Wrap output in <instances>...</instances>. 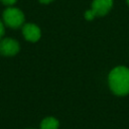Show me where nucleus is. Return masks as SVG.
<instances>
[{
  "label": "nucleus",
  "instance_id": "2",
  "mask_svg": "<svg viewBox=\"0 0 129 129\" xmlns=\"http://www.w3.org/2000/svg\"><path fill=\"white\" fill-rule=\"evenodd\" d=\"M4 23L11 28H18L24 22V14L22 11L15 7H8L3 12Z\"/></svg>",
  "mask_w": 129,
  "mask_h": 129
},
{
  "label": "nucleus",
  "instance_id": "10",
  "mask_svg": "<svg viewBox=\"0 0 129 129\" xmlns=\"http://www.w3.org/2000/svg\"><path fill=\"white\" fill-rule=\"evenodd\" d=\"M127 3H128V5H129V0H127Z\"/></svg>",
  "mask_w": 129,
  "mask_h": 129
},
{
  "label": "nucleus",
  "instance_id": "1",
  "mask_svg": "<svg viewBox=\"0 0 129 129\" xmlns=\"http://www.w3.org/2000/svg\"><path fill=\"white\" fill-rule=\"evenodd\" d=\"M111 91L118 96L129 94V69L123 66L114 68L108 77Z\"/></svg>",
  "mask_w": 129,
  "mask_h": 129
},
{
  "label": "nucleus",
  "instance_id": "5",
  "mask_svg": "<svg viewBox=\"0 0 129 129\" xmlns=\"http://www.w3.org/2000/svg\"><path fill=\"white\" fill-rule=\"evenodd\" d=\"M22 33H23V36L25 37V39L28 41H31V42L37 41L41 35L39 27L33 23H27V24L23 25Z\"/></svg>",
  "mask_w": 129,
  "mask_h": 129
},
{
  "label": "nucleus",
  "instance_id": "3",
  "mask_svg": "<svg viewBox=\"0 0 129 129\" xmlns=\"http://www.w3.org/2000/svg\"><path fill=\"white\" fill-rule=\"evenodd\" d=\"M19 51V43L13 38H3L0 40V53L3 55L11 56Z\"/></svg>",
  "mask_w": 129,
  "mask_h": 129
},
{
  "label": "nucleus",
  "instance_id": "8",
  "mask_svg": "<svg viewBox=\"0 0 129 129\" xmlns=\"http://www.w3.org/2000/svg\"><path fill=\"white\" fill-rule=\"evenodd\" d=\"M3 35H4V24H3V22L0 20V39L2 38Z\"/></svg>",
  "mask_w": 129,
  "mask_h": 129
},
{
  "label": "nucleus",
  "instance_id": "4",
  "mask_svg": "<svg viewBox=\"0 0 129 129\" xmlns=\"http://www.w3.org/2000/svg\"><path fill=\"white\" fill-rule=\"evenodd\" d=\"M113 6V0H93L91 11L95 16L106 15Z\"/></svg>",
  "mask_w": 129,
  "mask_h": 129
},
{
  "label": "nucleus",
  "instance_id": "9",
  "mask_svg": "<svg viewBox=\"0 0 129 129\" xmlns=\"http://www.w3.org/2000/svg\"><path fill=\"white\" fill-rule=\"evenodd\" d=\"M51 1H53V0H39V2L42 3V4H48V3H50Z\"/></svg>",
  "mask_w": 129,
  "mask_h": 129
},
{
  "label": "nucleus",
  "instance_id": "6",
  "mask_svg": "<svg viewBox=\"0 0 129 129\" xmlns=\"http://www.w3.org/2000/svg\"><path fill=\"white\" fill-rule=\"evenodd\" d=\"M40 129H58V121L53 117H46L41 121Z\"/></svg>",
  "mask_w": 129,
  "mask_h": 129
},
{
  "label": "nucleus",
  "instance_id": "7",
  "mask_svg": "<svg viewBox=\"0 0 129 129\" xmlns=\"http://www.w3.org/2000/svg\"><path fill=\"white\" fill-rule=\"evenodd\" d=\"M0 1L5 5H13L17 0H0Z\"/></svg>",
  "mask_w": 129,
  "mask_h": 129
}]
</instances>
